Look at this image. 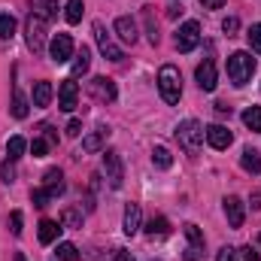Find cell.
<instances>
[{
	"label": "cell",
	"instance_id": "obj_1",
	"mask_svg": "<svg viewBox=\"0 0 261 261\" xmlns=\"http://www.w3.org/2000/svg\"><path fill=\"white\" fill-rule=\"evenodd\" d=\"M203 134L206 130H203V125L197 119H186V122L176 125V143H179L182 152L195 155V152H200V146H203Z\"/></svg>",
	"mask_w": 261,
	"mask_h": 261
},
{
	"label": "cell",
	"instance_id": "obj_2",
	"mask_svg": "<svg viewBox=\"0 0 261 261\" xmlns=\"http://www.w3.org/2000/svg\"><path fill=\"white\" fill-rule=\"evenodd\" d=\"M158 91L164 97V103H179L182 97V76L173 64H164L158 70Z\"/></svg>",
	"mask_w": 261,
	"mask_h": 261
},
{
	"label": "cell",
	"instance_id": "obj_3",
	"mask_svg": "<svg viewBox=\"0 0 261 261\" xmlns=\"http://www.w3.org/2000/svg\"><path fill=\"white\" fill-rule=\"evenodd\" d=\"M252 73H255V58L249 55V52H234L231 58H228V79L240 88V85H246L249 79H252Z\"/></svg>",
	"mask_w": 261,
	"mask_h": 261
},
{
	"label": "cell",
	"instance_id": "obj_4",
	"mask_svg": "<svg viewBox=\"0 0 261 261\" xmlns=\"http://www.w3.org/2000/svg\"><path fill=\"white\" fill-rule=\"evenodd\" d=\"M24 40H28V49L34 52V55H40L43 52V46H46V21L40 18V15H28V21H24Z\"/></svg>",
	"mask_w": 261,
	"mask_h": 261
},
{
	"label": "cell",
	"instance_id": "obj_5",
	"mask_svg": "<svg viewBox=\"0 0 261 261\" xmlns=\"http://www.w3.org/2000/svg\"><path fill=\"white\" fill-rule=\"evenodd\" d=\"M94 40H97V49L103 52V58L107 61H122L125 58V52L116 46V40L107 34V28H103V21H94Z\"/></svg>",
	"mask_w": 261,
	"mask_h": 261
},
{
	"label": "cell",
	"instance_id": "obj_6",
	"mask_svg": "<svg viewBox=\"0 0 261 261\" xmlns=\"http://www.w3.org/2000/svg\"><path fill=\"white\" fill-rule=\"evenodd\" d=\"M88 94H91L97 103H113V100L119 97L116 82H113L110 76H94V79L88 82Z\"/></svg>",
	"mask_w": 261,
	"mask_h": 261
},
{
	"label": "cell",
	"instance_id": "obj_7",
	"mask_svg": "<svg viewBox=\"0 0 261 261\" xmlns=\"http://www.w3.org/2000/svg\"><path fill=\"white\" fill-rule=\"evenodd\" d=\"M103 173L110 179L113 189H122V179H125V164H122V155L116 149H107L103 152Z\"/></svg>",
	"mask_w": 261,
	"mask_h": 261
},
{
	"label": "cell",
	"instance_id": "obj_8",
	"mask_svg": "<svg viewBox=\"0 0 261 261\" xmlns=\"http://www.w3.org/2000/svg\"><path fill=\"white\" fill-rule=\"evenodd\" d=\"M49 55H52L55 64H64V61L73 58V40H70V34H55V37H52V43H49Z\"/></svg>",
	"mask_w": 261,
	"mask_h": 261
},
{
	"label": "cell",
	"instance_id": "obj_9",
	"mask_svg": "<svg viewBox=\"0 0 261 261\" xmlns=\"http://www.w3.org/2000/svg\"><path fill=\"white\" fill-rule=\"evenodd\" d=\"M197 43H200V24L197 21H186L176 34V49L179 52H192Z\"/></svg>",
	"mask_w": 261,
	"mask_h": 261
},
{
	"label": "cell",
	"instance_id": "obj_10",
	"mask_svg": "<svg viewBox=\"0 0 261 261\" xmlns=\"http://www.w3.org/2000/svg\"><path fill=\"white\" fill-rule=\"evenodd\" d=\"M76 100H79V85H76V79L70 76L61 82V88H58V107L64 110V113H73L76 110Z\"/></svg>",
	"mask_w": 261,
	"mask_h": 261
},
{
	"label": "cell",
	"instance_id": "obj_11",
	"mask_svg": "<svg viewBox=\"0 0 261 261\" xmlns=\"http://www.w3.org/2000/svg\"><path fill=\"white\" fill-rule=\"evenodd\" d=\"M203 130H206L203 137H206V143H210L213 149H228V146L234 143V134L225 128V125H210V128H203Z\"/></svg>",
	"mask_w": 261,
	"mask_h": 261
},
{
	"label": "cell",
	"instance_id": "obj_12",
	"mask_svg": "<svg viewBox=\"0 0 261 261\" xmlns=\"http://www.w3.org/2000/svg\"><path fill=\"white\" fill-rule=\"evenodd\" d=\"M107 140H110V125H97V128L82 140V152H100L107 146Z\"/></svg>",
	"mask_w": 261,
	"mask_h": 261
},
{
	"label": "cell",
	"instance_id": "obj_13",
	"mask_svg": "<svg viewBox=\"0 0 261 261\" xmlns=\"http://www.w3.org/2000/svg\"><path fill=\"white\" fill-rule=\"evenodd\" d=\"M222 203H225L228 225H231V228H240V225H243V216H246V210H243V200H240V197H234V195H228Z\"/></svg>",
	"mask_w": 261,
	"mask_h": 261
},
{
	"label": "cell",
	"instance_id": "obj_14",
	"mask_svg": "<svg viewBox=\"0 0 261 261\" xmlns=\"http://www.w3.org/2000/svg\"><path fill=\"white\" fill-rule=\"evenodd\" d=\"M140 225H143V210H140V203H128L125 206V219H122V231L134 237L137 231H140Z\"/></svg>",
	"mask_w": 261,
	"mask_h": 261
},
{
	"label": "cell",
	"instance_id": "obj_15",
	"mask_svg": "<svg viewBox=\"0 0 261 261\" xmlns=\"http://www.w3.org/2000/svg\"><path fill=\"white\" fill-rule=\"evenodd\" d=\"M43 189H46L52 197H58L61 192H64V173H61L58 167H49V170L43 173Z\"/></svg>",
	"mask_w": 261,
	"mask_h": 261
},
{
	"label": "cell",
	"instance_id": "obj_16",
	"mask_svg": "<svg viewBox=\"0 0 261 261\" xmlns=\"http://www.w3.org/2000/svg\"><path fill=\"white\" fill-rule=\"evenodd\" d=\"M195 79H197V85H200L203 91H213V88H216V64H213V61H203V64H197Z\"/></svg>",
	"mask_w": 261,
	"mask_h": 261
},
{
	"label": "cell",
	"instance_id": "obj_17",
	"mask_svg": "<svg viewBox=\"0 0 261 261\" xmlns=\"http://www.w3.org/2000/svg\"><path fill=\"white\" fill-rule=\"evenodd\" d=\"M116 34H119V40H122V43H128V46L137 43V24H134V18H130V15L116 18Z\"/></svg>",
	"mask_w": 261,
	"mask_h": 261
},
{
	"label": "cell",
	"instance_id": "obj_18",
	"mask_svg": "<svg viewBox=\"0 0 261 261\" xmlns=\"http://www.w3.org/2000/svg\"><path fill=\"white\" fill-rule=\"evenodd\" d=\"M37 234H40V243H43V246H49V243H55V240H58V234H61V222H55V219H43Z\"/></svg>",
	"mask_w": 261,
	"mask_h": 261
},
{
	"label": "cell",
	"instance_id": "obj_19",
	"mask_svg": "<svg viewBox=\"0 0 261 261\" xmlns=\"http://www.w3.org/2000/svg\"><path fill=\"white\" fill-rule=\"evenodd\" d=\"M240 167L246 170V173H261V155H258V149H252V146H246L243 149V155H240Z\"/></svg>",
	"mask_w": 261,
	"mask_h": 261
},
{
	"label": "cell",
	"instance_id": "obj_20",
	"mask_svg": "<svg viewBox=\"0 0 261 261\" xmlns=\"http://www.w3.org/2000/svg\"><path fill=\"white\" fill-rule=\"evenodd\" d=\"M31 12L40 15L43 21H52L58 15V3L55 0H31Z\"/></svg>",
	"mask_w": 261,
	"mask_h": 261
},
{
	"label": "cell",
	"instance_id": "obj_21",
	"mask_svg": "<svg viewBox=\"0 0 261 261\" xmlns=\"http://www.w3.org/2000/svg\"><path fill=\"white\" fill-rule=\"evenodd\" d=\"M52 94H55V91H52L49 82H37V85H34V107H49V103H52Z\"/></svg>",
	"mask_w": 261,
	"mask_h": 261
},
{
	"label": "cell",
	"instance_id": "obj_22",
	"mask_svg": "<svg viewBox=\"0 0 261 261\" xmlns=\"http://www.w3.org/2000/svg\"><path fill=\"white\" fill-rule=\"evenodd\" d=\"M167 231H170V222H167L164 216H152V219L146 222V234H149V237H164Z\"/></svg>",
	"mask_w": 261,
	"mask_h": 261
},
{
	"label": "cell",
	"instance_id": "obj_23",
	"mask_svg": "<svg viewBox=\"0 0 261 261\" xmlns=\"http://www.w3.org/2000/svg\"><path fill=\"white\" fill-rule=\"evenodd\" d=\"M88 67H91V52L82 46V49H79V55L73 58V73H70V76H73V79H76V76H85V73H88Z\"/></svg>",
	"mask_w": 261,
	"mask_h": 261
},
{
	"label": "cell",
	"instance_id": "obj_24",
	"mask_svg": "<svg viewBox=\"0 0 261 261\" xmlns=\"http://www.w3.org/2000/svg\"><path fill=\"white\" fill-rule=\"evenodd\" d=\"M24 149H28V140H24V137H18V134H15V137H9V143H6V155H9L12 161H15V158H21V155H24Z\"/></svg>",
	"mask_w": 261,
	"mask_h": 261
},
{
	"label": "cell",
	"instance_id": "obj_25",
	"mask_svg": "<svg viewBox=\"0 0 261 261\" xmlns=\"http://www.w3.org/2000/svg\"><path fill=\"white\" fill-rule=\"evenodd\" d=\"M152 164H155V167H161V170H167V167L173 164V155H170V149H164V146H155V149H152Z\"/></svg>",
	"mask_w": 261,
	"mask_h": 261
},
{
	"label": "cell",
	"instance_id": "obj_26",
	"mask_svg": "<svg viewBox=\"0 0 261 261\" xmlns=\"http://www.w3.org/2000/svg\"><path fill=\"white\" fill-rule=\"evenodd\" d=\"M82 12H85V3H82V0H67V21H70V24H79V21H82Z\"/></svg>",
	"mask_w": 261,
	"mask_h": 261
},
{
	"label": "cell",
	"instance_id": "obj_27",
	"mask_svg": "<svg viewBox=\"0 0 261 261\" xmlns=\"http://www.w3.org/2000/svg\"><path fill=\"white\" fill-rule=\"evenodd\" d=\"M143 18H146V34H149V43L158 46V24L152 18V6H143Z\"/></svg>",
	"mask_w": 261,
	"mask_h": 261
},
{
	"label": "cell",
	"instance_id": "obj_28",
	"mask_svg": "<svg viewBox=\"0 0 261 261\" xmlns=\"http://www.w3.org/2000/svg\"><path fill=\"white\" fill-rule=\"evenodd\" d=\"M12 116H15V119H24V116H28V97H24L18 88L12 91Z\"/></svg>",
	"mask_w": 261,
	"mask_h": 261
},
{
	"label": "cell",
	"instance_id": "obj_29",
	"mask_svg": "<svg viewBox=\"0 0 261 261\" xmlns=\"http://www.w3.org/2000/svg\"><path fill=\"white\" fill-rule=\"evenodd\" d=\"M243 125L249 130H258L261 134V107H249V110L243 113Z\"/></svg>",
	"mask_w": 261,
	"mask_h": 261
},
{
	"label": "cell",
	"instance_id": "obj_30",
	"mask_svg": "<svg viewBox=\"0 0 261 261\" xmlns=\"http://www.w3.org/2000/svg\"><path fill=\"white\" fill-rule=\"evenodd\" d=\"M61 228H82V216L73 206H67L64 213H61Z\"/></svg>",
	"mask_w": 261,
	"mask_h": 261
},
{
	"label": "cell",
	"instance_id": "obj_31",
	"mask_svg": "<svg viewBox=\"0 0 261 261\" xmlns=\"http://www.w3.org/2000/svg\"><path fill=\"white\" fill-rule=\"evenodd\" d=\"M186 237H189V246L203 249V234H200V228H197L195 222H189V225H186Z\"/></svg>",
	"mask_w": 261,
	"mask_h": 261
},
{
	"label": "cell",
	"instance_id": "obj_32",
	"mask_svg": "<svg viewBox=\"0 0 261 261\" xmlns=\"http://www.w3.org/2000/svg\"><path fill=\"white\" fill-rule=\"evenodd\" d=\"M12 34H15V18L12 15H0V40H12Z\"/></svg>",
	"mask_w": 261,
	"mask_h": 261
},
{
	"label": "cell",
	"instance_id": "obj_33",
	"mask_svg": "<svg viewBox=\"0 0 261 261\" xmlns=\"http://www.w3.org/2000/svg\"><path fill=\"white\" fill-rule=\"evenodd\" d=\"M79 258V249L73 243H58V261H76Z\"/></svg>",
	"mask_w": 261,
	"mask_h": 261
},
{
	"label": "cell",
	"instance_id": "obj_34",
	"mask_svg": "<svg viewBox=\"0 0 261 261\" xmlns=\"http://www.w3.org/2000/svg\"><path fill=\"white\" fill-rule=\"evenodd\" d=\"M0 179L9 186V182H15V164H12V158H6L3 164H0Z\"/></svg>",
	"mask_w": 261,
	"mask_h": 261
},
{
	"label": "cell",
	"instance_id": "obj_35",
	"mask_svg": "<svg viewBox=\"0 0 261 261\" xmlns=\"http://www.w3.org/2000/svg\"><path fill=\"white\" fill-rule=\"evenodd\" d=\"M246 37H249L252 52H261V21H258V24H252V28L246 31Z\"/></svg>",
	"mask_w": 261,
	"mask_h": 261
},
{
	"label": "cell",
	"instance_id": "obj_36",
	"mask_svg": "<svg viewBox=\"0 0 261 261\" xmlns=\"http://www.w3.org/2000/svg\"><path fill=\"white\" fill-rule=\"evenodd\" d=\"M49 146H52V143H49L46 137H37V140L31 143V152H34V158H43V155L49 152Z\"/></svg>",
	"mask_w": 261,
	"mask_h": 261
},
{
	"label": "cell",
	"instance_id": "obj_37",
	"mask_svg": "<svg viewBox=\"0 0 261 261\" xmlns=\"http://www.w3.org/2000/svg\"><path fill=\"white\" fill-rule=\"evenodd\" d=\"M222 31H225L228 37H234V34L240 31V18H237V15H228V18L222 21Z\"/></svg>",
	"mask_w": 261,
	"mask_h": 261
},
{
	"label": "cell",
	"instance_id": "obj_38",
	"mask_svg": "<svg viewBox=\"0 0 261 261\" xmlns=\"http://www.w3.org/2000/svg\"><path fill=\"white\" fill-rule=\"evenodd\" d=\"M49 192H46V189H34V192H31V203H34V206H46V200H49Z\"/></svg>",
	"mask_w": 261,
	"mask_h": 261
},
{
	"label": "cell",
	"instance_id": "obj_39",
	"mask_svg": "<svg viewBox=\"0 0 261 261\" xmlns=\"http://www.w3.org/2000/svg\"><path fill=\"white\" fill-rule=\"evenodd\" d=\"M9 231H12L15 237L21 234V213H18V210H12V213H9Z\"/></svg>",
	"mask_w": 261,
	"mask_h": 261
},
{
	"label": "cell",
	"instance_id": "obj_40",
	"mask_svg": "<svg viewBox=\"0 0 261 261\" xmlns=\"http://www.w3.org/2000/svg\"><path fill=\"white\" fill-rule=\"evenodd\" d=\"M216 261H237V249H234V246H222V249L216 252Z\"/></svg>",
	"mask_w": 261,
	"mask_h": 261
},
{
	"label": "cell",
	"instance_id": "obj_41",
	"mask_svg": "<svg viewBox=\"0 0 261 261\" xmlns=\"http://www.w3.org/2000/svg\"><path fill=\"white\" fill-rule=\"evenodd\" d=\"M79 134H82V122L79 119H70L67 122V137H79Z\"/></svg>",
	"mask_w": 261,
	"mask_h": 261
},
{
	"label": "cell",
	"instance_id": "obj_42",
	"mask_svg": "<svg viewBox=\"0 0 261 261\" xmlns=\"http://www.w3.org/2000/svg\"><path fill=\"white\" fill-rule=\"evenodd\" d=\"M240 252H243V258H246V261H261V255L255 252V249H252V246H243Z\"/></svg>",
	"mask_w": 261,
	"mask_h": 261
},
{
	"label": "cell",
	"instance_id": "obj_43",
	"mask_svg": "<svg viewBox=\"0 0 261 261\" xmlns=\"http://www.w3.org/2000/svg\"><path fill=\"white\" fill-rule=\"evenodd\" d=\"M179 15H182V6L179 3H170L167 6V18H179Z\"/></svg>",
	"mask_w": 261,
	"mask_h": 261
},
{
	"label": "cell",
	"instance_id": "obj_44",
	"mask_svg": "<svg viewBox=\"0 0 261 261\" xmlns=\"http://www.w3.org/2000/svg\"><path fill=\"white\" fill-rule=\"evenodd\" d=\"M203 3V9H222L225 6V0H200Z\"/></svg>",
	"mask_w": 261,
	"mask_h": 261
},
{
	"label": "cell",
	"instance_id": "obj_45",
	"mask_svg": "<svg viewBox=\"0 0 261 261\" xmlns=\"http://www.w3.org/2000/svg\"><path fill=\"white\" fill-rule=\"evenodd\" d=\"M116 261H134V255L128 249H116Z\"/></svg>",
	"mask_w": 261,
	"mask_h": 261
},
{
	"label": "cell",
	"instance_id": "obj_46",
	"mask_svg": "<svg viewBox=\"0 0 261 261\" xmlns=\"http://www.w3.org/2000/svg\"><path fill=\"white\" fill-rule=\"evenodd\" d=\"M249 206H252V210H261V192H255V195L249 197Z\"/></svg>",
	"mask_w": 261,
	"mask_h": 261
},
{
	"label": "cell",
	"instance_id": "obj_47",
	"mask_svg": "<svg viewBox=\"0 0 261 261\" xmlns=\"http://www.w3.org/2000/svg\"><path fill=\"white\" fill-rule=\"evenodd\" d=\"M216 113H219V116H231V107H228V103H216Z\"/></svg>",
	"mask_w": 261,
	"mask_h": 261
},
{
	"label": "cell",
	"instance_id": "obj_48",
	"mask_svg": "<svg viewBox=\"0 0 261 261\" xmlns=\"http://www.w3.org/2000/svg\"><path fill=\"white\" fill-rule=\"evenodd\" d=\"M15 261H24V255H15Z\"/></svg>",
	"mask_w": 261,
	"mask_h": 261
},
{
	"label": "cell",
	"instance_id": "obj_49",
	"mask_svg": "<svg viewBox=\"0 0 261 261\" xmlns=\"http://www.w3.org/2000/svg\"><path fill=\"white\" fill-rule=\"evenodd\" d=\"M258 246H261V234H258Z\"/></svg>",
	"mask_w": 261,
	"mask_h": 261
}]
</instances>
